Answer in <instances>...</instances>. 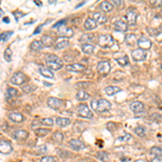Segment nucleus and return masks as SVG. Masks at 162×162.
Listing matches in <instances>:
<instances>
[{"mask_svg":"<svg viewBox=\"0 0 162 162\" xmlns=\"http://www.w3.org/2000/svg\"><path fill=\"white\" fill-rule=\"evenodd\" d=\"M97 43H99V47L102 48H110L113 47V38L110 35H102L99 36V40H97Z\"/></svg>","mask_w":162,"mask_h":162,"instance_id":"7ed1b4c3","label":"nucleus"},{"mask_svg":"<svg viewBox=\"0 0 162 162\" xmlns=\"http://www.w3.org/2000/svg\"><path fill=\"white\" fill-rule=\"evenodd\" d=\"M57 35L64 39L72 38V37L74 36V29L70 27H65V26H63V27H60L57 29Z\"/></svg>","mask_w":162,"mask_h":162,"instance_id":"0eeeda50","label":"nucleus"},{"mask_svg":"<svg viewBox=\"0 0 162 162\" xmlns=\"http://www.w3.org/2000/svg\"><path fill=\"white\" fill-rule=\"evenodd\" d=\"M41 27H42V26H39V28H37V29L35 30V34L39 33V31H40V30H41Z\"/></svg>","mask_w":162,"mask_h":162,"instance_id":"13d9d810","label":"nucleus"},{"mask_svg":"<svg viewBox=\"0 0 162 162\" xmlns=\"http://www.w3.org/2000/svg\"><path fill=\"white\" fill-rule=\"evenodd\" d=\"M41 124H43L46 126H52L54 124V122H53V120L51 118H44L41 120Z\"/></svg>","mask_w":162,"mask_h":162,"instance_id":"79ce46f5","label":"nucleus"},{"mask_svg":"<svg viewBox=\"0 0 162 162\" xmlns=\"http://www.w3.org/2000/svg\"><path fill=\"white\" fill-rule=\"evenodd\" d=\"M7 129H8V125H7V123L4 122V123H1V131L2 132H7Z\"/></svg>","mask_w":162,"mask_h":162,"instance_id":"6e6d98bb","label":"nucleus"},{"mask_svg":"<svg viewBox=\"0 0 162 162\" xmlns=\"http://www.w3.org/2000/svg\"><path fill=\"white\" fill-rule=\"evenodd\" d=\"M9 119L15 123H22L24 121V116L22 115L21 113H10L8 115Z\"/></svg>","mask_w":162,"mask_h":162,"instance_id":"6ab92c4d","label":"nucleus"},{"mask_svg":"<svg viewBox=\"0 0 162 162\" xmlns=\"http://www.w3.org/2000/svg\"><path fill=\"white\" fill-rule=\"evenodd\" d=\"M121 89L118 88V87H113V85H109V87H107V88H105V92H106V94L109 96L113 95V94L118 93V92H120Z\"/></svg>","mask_w":162,"mask_h":162,"instance_id":"2f4dec72","label":"nucleus"},{"mask_svg":"<svg viewBox=\"0 0 162 162\" xmlns=\"http://www.w3.org/2000/svg\"><path fill=\"white\" fill-rule=\"evenodd\" d=\"M115 29L117 31H120V33H125L128 30V23L125 21L119 19V21L115 22Z\"/></svg>","mask_w":162,"mask_h":162,"instance_id":"a211bd4d","label":"nucleus"},{"mask_svg":"<svg viewBox=\"0 0 162 162\" xmlns=\"http://www.w3.org/2000/svg\"><path fill=\"white\" fill-rule=\"evenodd\" d=\"M117 62H118L120 66H126V65H129V57L126 55H123L122 57L117 58Z\"/></svg>","mask_w":162,"mask_h":162,"instance_id":"58836bf2","label":"nucleus"},{"mask_svg":"<svg viewBox=\"0 0 162 162\" xmlns=\"http://www.w3.org/2000/svg\"><path fill=\"white\" fill-rule=\"evenodd\" d=\"M91 107L93 108L94 110H96V107H97V99H93L91 102Z\"/></svg>","mask_w":162,"mask_h":162,"instance_id":"603ef678","label":"nucleus"},{"mask_svg":"<svg viewBox=\"0 0 162 162\" xmlns=\"http://www.w3.org/2000/svg\"><path fill=\"white\" fill-rule=\"evenodd\" d=\"M107 129L109 130L110 132H113L116 129V124L113 122H109V123H107Z\"/></svg>","mask_w":162,"mask_h":162,"instance_id":"09e8293b","label":"nucleus"},{"mask_svg":"<svg viewBox=\"0 0 162 162\" xmlns=\"http://www.w3.org/2000/svg\"><path fill=\"white\" fill-rule=\"evenodd\" d=\"M77 113L79 117H82V118H92L93 117V113L91 111V109L89 108L88 105L85 104H80L78 105L77 107Z\"/></svg>","mask_w":162,"mask_h":162,"instance_id":"20e7f679","label":"nucleus"},{"mask_svg":"<svg viewBox=\"0 0 162 162\" xmlns=\"http://www.w3.org/2000/svg\"><path fill=\"white\" fill-rule=\"evenodd\" d=\"M94 39V35L92 34H83L82 36L80 37V41L83 42V43H91L93 41Z\"/></svg>","mask_w":162,"mask_h":162,"instance_id":"7c9ffc66","label":"nucleus"},{"mask_svg":"<svg viewBox=\"0 0 162 162\" xmlns=\"http://www.w3.org/2000/svg\"><path fill=\"white\" fill-rule=\"evenodd\" d=\"M52 138L54 140V142H56L57 144H60L64 140V135L63 133H60V132H54L52 135Z\"/></svg>","mask_w":162,"mask_h":162,"instance_id":"c9c22d12","label":"nucleus"},{"mask_svg":"<svg viewBox=\"0 0 162 162\" xmlns=\"http://www.w3.org/2000/svg\"><path fill=\"white\" fill-rule=\"evenodd\" d=\"M2 21L4 23H7V24H8V23H10V19H9V17H3Z\"/></svg>","mask_w":162,"mask_h":162,"instance_id":"4d7b16f0","label":"nucleus"},{"mask_svg":"<svg viewBox=\"0 0 162 162\" xmlns=\"http://www.w3.org/2000/svg\"><path fill=\"white\" fill-rule=\"evenodd\" d=\"M17 95H19V91L14 88H8L6 90V93H4L6 99H13V97H15V96H17Z\"/></svg>","mask_w":162,"mask_h":162,"instance_id":"5701e85b","label":"nucleus"},{"mask_svg":"<svg viewBox=\"0 0 162 162\" xmlns=\"http://www.w3.org/2000/svg\"><path fill=\"white\" fill-rule=\"evenodd\" d=\"M55 122H56V124H57L58 126H60V128H65V126L70 124V120H69L68 118H60V117L56 118Z\"/></svg>","mask_w":162,"mask_h":162,"instance_id":"c756f323","label":"nucleus"},{"mask_svg":"<svg viewBox=\"0 0 162 162\" xmlns=\"http://www.w3.org/2000/svg\"><path fill=\"white\" fill-rule=\"evenodd\" d=\"M3 58H4V60L8 62V63H10L12 60V50L10 49V48H7V49L4 50V52H3Z\"/></svg>","mask_w":162,"mask_h":162,"instance_id":"72a5a7b5","label":"nucleus"},{"mask_svg":"<svg viewBox=\"0 0 162 162\" xmlns=\"http://www.w3.org/2000/svg\"><path fill=\"white\" fill-rule=\"evenodd\" d=\"M110 64L107 60H102L97 64V72L101 75H107L110 72Z\"/></svg>","mask_w":162,"mask_h":162,"instance_id":"1a4fd4ad","label":"nucleus"},{"mask_svg":"<svg viewBox=\"0 0 162 162\" xmlns=\"http://www.w3.org/2000/svg\"><path fill=\"white\" fill-rule=\"evenodd\" d=\"M36 90V85L34 84H26V85H23L22 87V91L24 93H31L34 91Z\"/></svg>","mask_w":162,"mask_h":162,"instance_id":"4c0bfd02","label":"nucleus"},{"mask_svg":"<svg viewBox=\"0 0 162 162\" xmlns=\"http://www.w3.org/2000/svg\"><path fill=\"white\" fill-rule=\"evenodd\" d=\"M160 16L162 17V10H161V11H160Z\"/></svg>","mask_w":162,"mask_h":162,"instance_id":"680f3d73","label":"nucleus"},{"mask_svg":"<svg viewBox=\"0 0 162 162\" xmlns=\"http://www.w3.org/2000/svg\"><path fill=\"white\" fill-rule=\"evenodd\" d=\"M13 15H15V19H16V21H19V16H23L24 14H23L22 12L15 11V12H13Z\"/></svg>","mask_w":162,"mask_h":162,"instance_id":"8fccbe9b","label":"nucleus"},{"mask_svg":"<svg viewBox=\"0 0 162 162\" xmlns=\"http://www.w3.org/2000/svg\"><path fill=\"white\" fill-rule=\"evenodd\" d=\"M121 3H122V1H120V0H113L111 1V4L115 7H120Z\"/></svg>","mask_w":162,"mask_h":162,"instance_id":"3c124183","label":"nucleus"},{"mask_svg":"<svg viewBox=\"0 0 162 162\" xmlns=\"http://www.w3.org/2000/svg\"><path fill=\"white\" fill-rule=\"evenodd\" d=\"M92 19H93L97 24H105V23L107 22L106 15L101 13V12H94L93 15H92Z\"/></svg>","mask_w":162,"mask_h":162,"instance_id":"f3484780","label":"nucleus"},{"mask_svg":"<svg viewBox=\"0 0 162 162\" xmlns=\"http://www.w3.org/2000/svg\"><path fill=\"white\" fill-rule=\"evenodd\" d=\"M150 154L155 157H162V148H160L158 146H154L150 149Z\"/></svg>","mask_w":162,"mask_h":162,"instance_id":"f704fd0d","label":"nucleus"},{"mask_svg":"<svg viewBox=\"0 0 162 162\" xmlns=\"http://www.w3.org/2000/svg\"><path fill=\"white\" fill-rule=\"evenodd\" d=\"M35 133H36L37 136H39V137H42V136H46V135L49 134L50 130L49 129H43V128H38V129H36Z\"/></svg>","mask_w":162,"mask_h":162,"instance_id":"473e14b6","label":"nucleus"},{"mask_svg":"<svg viewBox=\"0 0 162 162\" xmlns=\"http://www.w3.org/2000/svg\"><path fill=\"white\" fill-rule=\"evenodd\" d=\"M83 26H84L85 30H93L97 27V23H96L93 19H87Z\"/></svg>","mask_w":162,"mask_h":162,"instance_id":"412c9836","label":"nucleus"},{"mask_svg":"<svg viewBox=\"0 0 162 162\" xmlns=\"http://www.w3.org/2000/svg\"><path fill=\"white\" fill-rule=\"evenodd\" d=\"M146 56H147V53L143 49H135L132 51V58L135 62H142L145 60Z\"/></svg>","mask_w":162,"mask_h":162,"instance_id":"6e6552de","label":"nucleus"},{"mask_svg":"<svg viewBox=\"0 0 162 162\" xmlns=\"http://www.w3.org/2000/svg\"><path fill=\"white\" fill-rule=\"evenodd\" d=\"M137 40H138L137 37H136V35H134V34H129V35L125 36V42L130 47L137 44Z\"/></svg>","mask_w":162,"mask_h":162,"instance_id":"aec40b11","label":"nucleus"},{"mask_svg":"<svg viewBox=\"0 0 162 162\" xmlns=\"http://www.w3.org/2000/svg\"><path fill=\"white\" fill-rule=\"evenodd\" d=\"M150 4L152 7H162V0H155V1H150Z\"/></svg>","mask_w":162,"mask_h":162,"instance_id":"de8ad7c7","label":"nucleus"},{"mask_svg":"<svg viewBox=\"0 0 162 162\" xmlns=\"http://www.w3.org/2000/svg\"><path fill=\"white\" fill-rule=\"evenodd\" d=\"M63 101L60 99H56V97H49L48 99V105L49 107L53 108V109H60L62 106H63Z\"/></svg>","mask_w":162,"mask_h":162,"instance_id":"ddd939ff","label":"nucleus"},{"mask_svg":"<svg viewBox=\"0 0 162 162\" xmlns=\"http://www.w3.org/2000/svg\"><path fill=\"white\" fill-rule=\"evenodd\" d=\"M76 99H77L78 101L84 102V101H87V99H90V94L87 93V92L83 91V90H80V91H78L77 94H76Z\"/></svg>","mask_w":162,"mask_h":162,"instance_id":"393cba45","label":"nucleus"},{"mask_svg":"<svg viewBox=\"0 0 162 162\" xmlns=\"http://www.w3.org/2000/svg\"><path fill=\"white\" fill-rule=\"evenodd\" d=\"M0 13H1V16H2V19H3V11H2V9L0 10Z\"/></svg>","mask_w":162,"mask_h":162,"instance_id":"052dcab7","label":"nucleus"},{"mask_svg":"<svg viewBox=\"0 0 162 162\" xmlns=\"http://www.w3.org/2000/svg\"><path fill=\"white\" fill-rule=\"evenodd\" d=\"M12 137L16 140H24L28 137V132L25 131V130H16V131L12 134Z\"/></svg>","mask_w":162,"mask_h":162,"instance_id":"dca6fc26","label":"nucleus"},{"mask_svg":"<svg viewBox=\"0 0 162 162\" xmlns=\"http://www.w3.org/2000/svg\"><path fill=\"white\" fill-rule=\"evenodd\" d=\"M27 80H28V78L26 77V75L23 74V72H15V74L12 75L10 82L14 85H22V84H24Z\"/></svg>","mask_w":162,"mask_h":162,"instance_id":"f03ea898","label":"nucleus"},{"mask_svg":"<svg viewBox=\"0 0 162 162\" xmlns=\"http://www.w3.org/2000/svg\"><path fill=\"white\" fill-rule=\"evenodd\" d=\"M137 46L140 47V49H143L146 51V50L150 49L151 46H152V42H151V40L149 38H147L145 36H142L140 38H138Z\"/></svg>","mask_w":162,"mask_h":162,"instance_id":"9d476101","label":"nucleus"},{"mask_svg":"<svg viewBox=\"0 0 162 162\" xmlns=\"http://www.w3.org/2000/svg\"><path fill=\"white\" fill-rule=\"evenodd\" d=\"M69 146L76 151L84 149V144H83V142H81L80 140H77V138H72V140H69Z\"/></svg>","mask_w":162,"mask_h":162,"instance_id":"2eb2a0df","label":"nucleus"},{"mask_svg":"<svg viewBox=\"0 0 162 162\" xmlns=\"http://www.w3.org/2000/svg\"><path fill=\"white\" fill-rule=\"evenodd\" d=\"M46 64H47L48 68L52 69V70H58L63 67V62L54 54H49L46 56Z\"/></svg>","mask_w":162,"mask_h":162,"instance_id":"f257e3e1","label":"nucleus"},{"mask_svg":"<svg viewBox=\"0 0 162 162\" xmlns=\"http://www.w3.org/2000/svg\"><path fill=\"white\" fill-rule=\"evenodd\" d=\"M132 138V136L129 134V133H124L122 136H119L118 137V142H126V140H129Z\"/></svg>","mask_w":162,"mask_h":162,"instance_id":"37998d69","label":"nucleus"},{"mask_svg":"<svg viewBox=\"0 0 162 162\" xmlns=\"http://www.w3.org/2000/svg\"><path fill=\"white\" fill-rule=\"evenodd\" d=\"M41 42H42V44H43V47H47V48L52 47L53 44H54V40H53V38L51 36H48V35L42 36Z\"/></svg>","mask_w":162,"mask_h":162,"instance_id":"4be33fe9","label":"nucleus"},{"mask_svg":"<svg viewBox=\"0 0 162 162\" xmlns=\"http://www.w3.org/2000/svg\"><path fill=\"white\" fill-rule=\"evenodd\" d=\"M35 3H36L37 6H41V2H38V1H35Z\"/></svg>","mask_w":162,"mask_h":162,"instance_id":"bf43d9fd","label":"nucleus"},{"mask_svg":"<svg viewBox=\"0 0 162 162\" xmlns=\"http://www.w3.org/2000/svg\"><path fill=\"white\" fill-rule=\"evenodd\" d=\"M134 132L136 135H138L140 137H144L146 135V132H145V128H143V126H136L134 129Z\"/></svg>","mask_w":162,"mask_h":162,"instance_id":"ea45409f","label":"nucleus"},{"mask_svg":"<svg viewBox=\"0 0 162 162\" xmlns=\"http://www.w3.org/2000/svg\"><path fill=\"white\" fill-rule=\"evenodd\" d=\"M12 149L13 148H12L11 143L1 138V140H0V152L2 155H8L10 152H12Z\"/></svg>","mask_w":162,"mask_h":162,"instance_id":"9b49d317","label":"nucleus"},{"mask_svg":"<svg viewBox=\"0 0 162 162\" xmlns=\"http://www.w3.org/2000/svg\"><path fill=\"white\" fill-rule=\"evenodd\" d=\"M66 69L68 72H81L85 70V66L82 64L79 63H74V64H68L66 66Z\"/></svg>","mask_w":162,"mask_h":162,"instance_id":"4468645a","label":"nucleus"},{"mask_svg":"<svg viewBox=\"0 0 162 162\" xmlns=\"http://www.w3.org/2000/svg\"><path fill=\"white\" fill-rule=\"evenodd\" d=\"M160 68H161V69H162V63H161V64H160Z\"/></svg>","mask_w":162,"mask_h":162,"instance_id":"e2e57ef3","label":"nucleus"},{"mask_svg":"<svg viewBox=\"0 0 162 162\" xmlns=\"http://www.w3.org/2000/svg\"><path fill=\"white\" fill-rule=\"evenodd\" d=\"M43 49V44L41 41L39 40H34L31 43H30V50L31 51H41Z\"/></svg>","mask_w":162,"mask_h":162,"instance_id":"cd10ccee","label":"nucleus"},{"mask_svg":"<svg viewBox=\"0 0 162 162\" xmlns=\"http://www.w3.org/2000/svg\"><path fill=\"white\" fill-rule=\"evenodd\" d=\"M147 30H148L149 33L152 35V36H157V34H158V30L154 29V28H147Z\"/></svg>","mask_w":162,"mask_h":162,"instance_id":"864d4df0","label":"nucleus"},{"mask_svg":"<svg viewBox=\"0 0 162 162\" xmlns=\"http://www.w3.org/2000/svg\"><path fill=\"white\" fill-rule=\"evenodd\" d=\"M124 19H125V22L128 24L134 25L136 23V19H137V12H136V10L133 8H130L126 11L125 15H124Z\"/></svg>","mask_w":162,"mask_h":162,"instance_id":"39448f33","label":"nucleus"},{"mask_svg":"<svg viewBox=\"0 0 162 162\" xmlns=\"http://www.w3.org/2000/svg\"><path fill=\"white\" fill-rule=\"evenodd\" d=\"M11 35H13V31H4V33L1 34V36H0V39H1V43L6 42L7 40H8L10 37H11Z\"/></svg>","mask_w":162,"mask_h":162,"instance_id":"a19ab883","label":"nucleus"},{"mask_svg":"<svg viewBox=\"0 0 162 162\" xmlns=\"http://www.w3.org/2000/svg\"><path fill=\"white\" fill-rule=\"evenodd\" d=\"M130 109L134 113H142L145 110V105L140 101H134L130 104Z\"/></svg>","mask_w":162,"mask_h":162,"instance_id":"f8f14e48","label":"nucleus"},{"mask_svg":"<svg viewBox=\"0 0 162 162\" xmlns=\"http://www.w3.org/2000/svg\"><path fill=\"white\" fill-rule=\"evenodd\" d=\"M68 44H69L68 39H60V40L56 41V43L54 44V49H55V50L64 49V48L68 47Z\"/></svg>","mask_w":162,"mask_h":162,"instance_id":"a878e982","label":"nucleus"},{"mask_svg":"<svg viewBox=\"0 0 162 162\" xmlns=\"http://www.w3.org/2000/svg\"><path fill=\"white\" fill-rule=\"evenodd\" d=\"M160 30H162V25H161V26H160Z\"/></svg>","mask_w":162,"mask_h":162,"instance_id":"0e129e2a","label":"nucleus"},{"mask_svg":"<svg viewBox=\"0 0 162 162\" xmlns=\"http://www.w3.org/2000/svg\"><path fill=\"white\" fill-rule=\"evenodd\" d=\"M97 158L103 162L109 161V155H108L107 152H105V151H99V152H97Z\"/></svg>","mask_w":162,"mask_h":162,"instance_id":"e433bc0d","label":"nucleus"},{"mask_svg":"<svg viewBox=\"0 0 162 162\" xmlns=\"http://www.w3.org/2000/svg\"><path fill=\"white\" fill-rule=\"evenodd\" d=\"M81 50L85 54H92L94 52V44L92 43H83L81 44Z\"/></svg>","mask_w":162,"mask_h":162,"instance_id":"bb28decb","label":"nucleus"},{"mask_svg":"<svg viewBox=\"0 0 162 162\" xmlns=\"http://www.w3.org/2000/svg\"><path fill=\"white\" fill-rule=\"evenodd\" d=\"M151 162H162V157H155L151 159Z\"/></svg>","mask_w":162,"mask_h":162,"instance_id":"5fc2aeb1","label":"nucleus"},{"mask_svg":"<svg viewBox=\"0 0 162 162\" xmlns=\"http://www.w3.org/2000/svg\"><path fill=\"white\" fill-rule=\"evenodd\" d=\"M39 72L46 78H54V74L52 70H50L49 68H44V67H40L39 68Z\"/></svg>","mask_w":162,"mask_h":162,"instance_id":"c85d7f7f","label":"nucleus"},{"mask_svg":"<svg viewBox=\"0 0 162 162\" xmlns=\"http://www.w3.org/2000/svg\"><path fill=\"white\" fill-rule=\"evenodd\" d=\"M66 22H67V19H62V21H58L57 23H56V24L54 25V26H53V27L54 28H60V27H63V26H65V24H66Z\"/></svg>","mask_w":162,"mask_h":162,"instance_id":"a18cd8bd","label":"nucleus"},{"mask_svg":"<svg viewBox=\"0 0 162 162\" xmlns=\"http://www.w3.org/2000/svg\"><path fill=\"white\" fill-rule=\"evenodd\" d=\"M48 151V147L46 145H41L38 147V152L39 154H46Z\"/></svg>","mask_w":162,"mask_h":162,"instance_id":"49530a36","label":"nucleus"},{"mask_svg":"<svg viewBox=\"0 0 162 162\" xmlns=\"http://www.w3.org/2000/svg\"><path fill=\"white\" fill-rule=\"evenodd\" d=\"M40 162H56V159H55L54 157L46 156V157H42L41 159H40Z\"/></svg>","mask_w":162,"mask_h":162,"instance_id":"c03bdc74","label":"nucleus"},{"mask_svg":"<svg viewBox=\"0 0 162 162\" xmlns=\"http://www.w3.org/2000/svg\"><path fill=\"white\" fill-rule=\"evenodd\" d=\"M99 9H101L103 12H111L113 9V6L109 1H103V2L99 4Z\"/></svg>","mask_w":162,"mask_h":162,"instance_id":"b1692460","label":"nucleus"},{"mask_svg":"<svg viewBox=\"0 0 162 162\" xmlns=\"http://www.w3.org/2000/svg\"><path fill=\"white\" fill-rule=\"evenodd\" d=\"M110 107H111V104H110V102H108L107 99H97V107H96L95 111H97V113H106L110 109Z\"/></svg>","mask_w":162,"mask_h":162,"instance_id":"423d86ee","label":"nucleus"}]
</instances>
